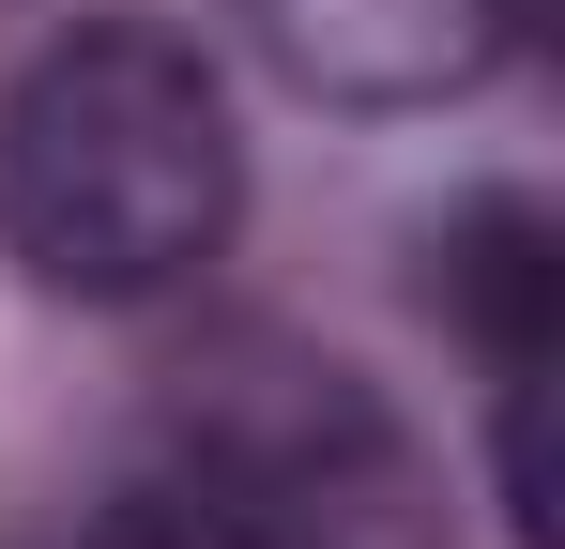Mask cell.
I'll list each match as a JSON object with an SVG mask.
<instances>
[{"instance_id": "cell-1", "label": "cell", "mask_w": 565, "mask_h": 549, "mask_svg": "<svg viewBox=\"0 0 565 549\" xmlns=\"http://www.w3.org/2000/svg\"><path fill=\"white\" fill-rule=\"evenodd\" d=\"M245 214L230 92L199 77L184 31L77 15L31 77L0 92V245L62 305H153L184 290Z\"/></svg>"}, {"instance_id": "cell-2", "label": "cell", "mask_w": 565, "mask_h": 549, "mask_svg": "<svg viewBox=\"0 0 565 549\" xmlns=\"http://www.w3.org/2000/svg\"><path fill=\"white\" fill-rule=\"evenodd\" d=\"M169 473H199L214 504H245L290 549H428V458L352 366L290 352V336H230L214 366H184L169 397Z\"/></svg>"}, {"instance_id": "cell-3", "label": "cell", "mask_w": 565, "mask_h": 549, "mask_svg": "<svg viewBox=\"0 0 565 549\" xmlns=\"http://www.w3.org/2000/svg\"><path fill=\"white\" fill-rule=\"evenodd\" d=\"M245 31L321 107H444L520 46L504 0H245Z\"/></svg>"}, {"instance_id": "cell-4", "label": "cell", "mask_w": 565, "mask_h": 549, "mask_svg": "<svg viewBox=\"0 0 565 549\" xmlns=\"http://www.w3.org/2000/svg\"><path fill=\"white\" fill-rule=\"evenodd\" d=\"M444 290H459V321L489 336V366H551V321H565V245L535 198H473L459 229H444Z\"/></svg>"}, {"instance_id": "cell-5", "label": "cell", "mask_w": 565, "mask_h": 549, "mask_svg": "<svg viewBox=\"0 0 565 549\" xmlns=\"http://www.w3.org/2000/svg\"><path fill=\"white\" fill-rule=\"evenodd\" d=\"M93 549H290V535H260L245 504H214L199 473H138V488L93 519Z\"/></svg>"}]
</instances>
